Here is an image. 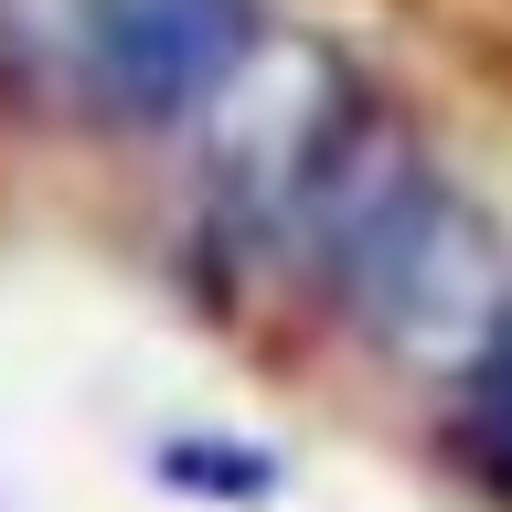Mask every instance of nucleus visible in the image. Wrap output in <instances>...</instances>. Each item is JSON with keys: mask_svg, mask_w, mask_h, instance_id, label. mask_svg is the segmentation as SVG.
Returning <instances> with one entry per match:
<instances>
[{"mask_svg": "<svg viewBox=\"0 0 512 512\" xmlns=\"http://www.w3.org/2000/svg\"><path fill=\"white\" fill-rule=\"evenodd\" d=\"M86 54L118 107L182 118L224 96L256 54V0H86Z\"/></svg>", "mask_w": 512, "mask_h": 512, "instance_id": "f257e3e1", "label": "nucleus"}, {"mask_svg": "<svg viewBox=\"0 0 512 512\" xmlns=\"http://www.w3.org/2000/svg\"><path fill=\"white\" fill-rule=\"evenodd\" d=\"M470 438H480V459L512 480V331L491 342V363L470 374Z\"/></svg>", "mask_w": 512, "mask_h": 512, "instance_id": "f03ea898", "label": "nucleus"}]
</instances>
